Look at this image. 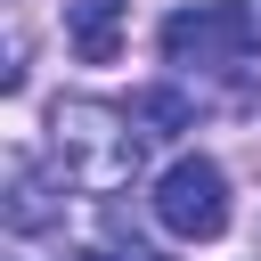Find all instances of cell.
<instances>
[{
    "label": "cell",
    "mask_w": 261,
    "mask_h": 261,
    "mask_svg": "<svg viewBox=\"0 0 261 261\" xmlns=\"http://www.w3.org/2000/svg\"><path fill=\"white\" fill-rule=\"evenodd\" d=\"M49 155H57V179L82 188V196H114L130 188L139 155H147V130L130 122V106H98V98H65L49 114Z\"/></svg>",
    "instance_id": "1"
},
{
    "label": "cell",
    "mask_w": 261,
    "mask_h": 261,
    "mask_svg": "<svg viewBox=\"0 0 261 261\" xmlns=\"http://www.w3.org/2000/svg\"><path fill=\"white\" fill-rule=\"evenodd\" d=\"M65 261H155L147 245H82V253H65Z\"/></svg>",
    "instance_id": "7"
},
{
    "label": "cell",
    "mask_w": 261,
    "mask_h": 261,
    "mask_svg": "<svg viewBox=\"0 0 261 261\" xmlns=\"http://www.w3.org/2000/svg\"><path fill=\"white\" fill-rule=\"evenodd\" d=\"M163 57L171 65H237V57H253L245 24H237V0H204V8L163 16Z\"/></svg>",
    "instance_id": "3"
},
{
    "label": "cell",
    "mask_w": 261,
    "mask_h": 261,
    "mask_svg": "<svg viewBox=\"0 0 261 261\" xmlns=\"http://www.w3.org/2000/svg\"><path fill=\"white\" fill-rule=\"evenodd\" d=\"M130 122H139L147 139H171V130L196 122V106H188L179 90H139V98H130Z\"/></svg>",
    "instance_id": "5"
},
{
    "label": "cell",
    "mask_w": 261,
    "mask_h": 261,
    "mask_svg": "<svg viewBox=\"0 0 261 261\" xmlns=\"http://www.w3.org/2000/svg\"><path fill=\"white\" fill-rule=\"evenodd\" d=\"M237 24H245V49H261V0H237Z\"/></svg>",
    "instance_id": "8"
},
{
    "label": "cell",
    "mask_w": 261,
    "mask_h": 261,
    "mask_svg": "<svg viewBox=\"0 0 261 261\" xmlns=\"http://www.w3.org/2000/svg\"><path fill=\"white\" fill-rule=\"evenodd\" d=\"M122 8H130V0H73L65 41H73L82 65H114V57H122Z\"/></svg>",
    "instance_id": "4"
},
{
    "label": "cell",
    "mask_w": 261,
    "mask_h": 261,
    "mask_svg": "<svg viewBox=\"0 0 261 261\" xmlns=\"http://www.w3.org/2000/svg\"><path fill=\"white\" fill-rule=\"evenodd\" d=\"M155 220L179 237V245H212L228 228V171L212 155H179L163 179H155Z\"/></svg>",
    "instance_id": "2"
},
{
    "label": "cell",
    "mask_w": 261,
    "mask_h": 261,
    "mask_svg": "<svg viewBox=\"0 0 261 261\" xmlns=\"http://www.w3.org/2000/svg\"><path fill=\"white\" fill-rule=\"evenodd\" d=\"M8 220H16V228H41V220H49V188H41L33 163H16V179H8Z\"/></svg>",
    "instance_id": "6"
}]
</instances>
